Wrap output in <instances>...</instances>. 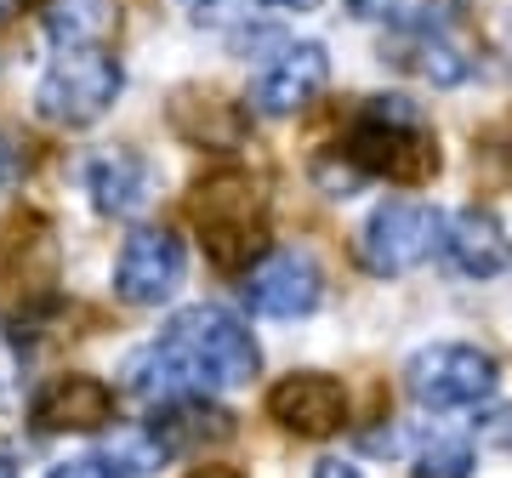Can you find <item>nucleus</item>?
Returning a JSON list of instances; mask_svg holds the SVG:
<instances>
[{
    "label": "nucleus",
    "mask_w": 512,
    "mask_h": 478,
    "mask_svg": "<svg viewBox=\"0 0 512 478\" xmlns=\"http://www.w3.org/2000/svg\"><path fill=\"white\" fill-rule=\"evenodd\" d=\"M268 416L296 439H330L348 427V387L325 370H296L268 387Z\"/></svg>",
    "instance_id": "obj_10"
},
{
    "label": "nucleus",
    "mask_w": 512,
    "mask_h": 478,
    "mask_svg": "<svg viewBox=\"0 0 512 478\" xmlns=\"http://www.w3.org/2000/svg\"><path fill=\"white\" fill-rule=\"evenodd\" d=\"M6 171H12V154H6V148H0V177H6Z\"/></svg>",
    "instance_id": "obj_27"
},
{
    "label": "nucleus",
    "mask_w": 512,
    "mask_h": 478,
    "mask_svg": "<svg viewBox=\"0 0 512 478\" xmlns=\"http://www.w3.org/2000/svg\"><path fill=\"white\" fill-rule=\"evenodd\" d=\"M348 12L359 23L387 29V35H433V29H450L444 0H348Z\"/></svg>",
    "instance_id": "obj_17"
},
{
    "label": "nucleus",
    "mask_w": 512,
    "mask_h": 478,
    "mask_svg": "<svg viewBox=\"0 0 512 478\" xmlns=\"http://www.w3.org/2000/svg\"><path fill=\"white\" fill-rule=\"evenodd\" d=\"M183 478H245L239 467H228V461H205V467H188Z\"/></svg>",
    "instance_id": "obj_23"
},
{
    "label": "nucleus",
    "mask_w": 512,
    "mask_h": 478,
    "mask_svg": "<svg viewBox=\"0 0 512 478\" xmlns=\"http://www.w3.org/2000/svg\"><path fill=\"white\" fill-rule=\"evenodd\" d=\"M40 23L57 40V52H80V46H103L114 35V6L109 0H46Z\"/></svg>",
    "instance_id": "obj_16"
},
{
    "label": "nucleus",
    "mask_w": 512,
    "mask_h": 478,
    "mask_svg": "<svg viewBox=\"0 0 512 478\" xmlns=\"http://www.w3.org/2000/svg\"><path fill=\"white\" fill-rule=\"evenodd\" d=\"M0 478H18V467H12L6 456H0Z\"/></svg>",
    "instance_id": "obj_26"
},
{
    "label": "nucleus",
    "mask_w": 512,
    "mask_h": 478,
    "mask_svg": "<svg viewBox=\"0 0 512 478\" xmlns=\"http://www.w3.org/2000/svg\"><path fill=\"white\" fill-rule=\"evenodd\" d=\"M262 6H279V12H319V0H262Z\"/></svg>",
    "instance_id": "obj_24"
},
{
    "label": "nucleus",
    "mask_w": 512,
    "mask_h": 478,
    "mask_svg": "<svg viewBox=\"0 0 512 478\" xmlns=\"http://www.w3.org/2000/svg\"><path fill=\"white\" fill-rule=\"evenodd\" d=\"M188 6H194V12H205V6H217V0H188Z\"/></svg>",
    "instance_id": "obj_28"
},
{
    "label": "nucleus",
    "mask_w": 512,
    "mask_h": 478,
    "mask_svg": "<svg viewBox=\"0 0 512 478\" xmlns=\"http://www.w3.org/2000/svg\"><path fill=\"white\" fill-rule=\"evenodd\" d=\"M200 103V126H183L188 143H205V148H234L239 131H245V120L234 114V103H222V97H194Z\"/></svg>",
    "instance_id": "obj_19"
},
{
    "label": "nucleus",
    "mask_w": 512,
    "mask_h": 478,
    "mask_svg": "<svg viewBox=\"0 0 512 478\" xmlns=\"http://www.w3.org/2000/svg\"><path fill=\"white\" fill-rule=\"evenodd\" d=\"M313 478H365V473H359L353 461H336V456H330V461H319V467H313Z\"/></svg>",
    "instance_id": "obj_22"
},
{
    "label": "nucleus",
    "mask_w": 512,
    "mask_h": 478,
    "mask_svg": "<svg viewBox=\"0 0 512 478\" xmlns=\"http://www.w3.org/2000/svg\"><path fill=\"white\" fill-rule=\"evenodd\" d=\"M126 86L120 57L109 46H80V52H57L52 69L40 74L35 86V109L52 126H92L114 109V97Z\"/></svg>",
    "instance_id": "obj_5"
},
{
    "label": "nucleus",
    "mask_w": 512,
    "mask_h": 478,
    "mask_svg": "<svg viewBox=\"0 0 512 478\" xmlns=\"http://www.w3.org/2000/svg\"><path fill=\"white\" fill-rule=\"evenodd\" d=\"M444 217L439 205L427 200H382L376 211L365 217L359 239H353V251H359V268L376 279H399L410 268H421L427 257H439L444 251Z\"/></svg>",
    "instance_id": "obj_4"
},
{
    "label": "nucleus",
    "mask_w": 512,
    "mask_h": 478,
    "mask_svg": "<svg viewBox=\"0 0 512 478\" xmlns=\"http://www.w3.org/2000/svg\"><path fill=\"white\" fill-rule=\"evenodd\" d=\"M325 86H330L325 46H319V40H291V46H279V52L251 74V86H245V109L268 114V120H285V114L308 109Z\"/></svg>",
    "instance_id": "obj_8"
},
{
    "label": "nucleus",
    "mask_w": 512,
    "mask_h": 478,
    "mask_svg": "<svg viewBox=\"0 0 512 478\" xmlns=\"http://www.w3.org/2000/svg\"><path fill=\"white\" fill-rule=\"evenodd\" d=\"M416 478H473V444L433 433L416 444Z\"/></svg>",
    "instance_id": "obj_18"
},
{
    "label": "nucleus",
    "mask_w": 512,
    "mask_h": 478,
    "mask_svg": "<svg viewBox=\"0 0 512 478\" xmlns=\"http://www.w3.org/2000/svg\"><path fill=\"white\" fill-rule=\"evenodd\" d=\"M114 422V387L103 376L69 370L35 393V427L40 433H97Z\"/></svg>",
    "instance_id": "obj_12"
},
{
    "label": "nucleus",
    "mask_w": 512,
    "mask_h": 478,
    "mask_svg": "<svg viewBox=\"0 0 512 478\" xmlns=\"http://www.w3.org/2000/svg\"><path fill=\"white\" fill-rule=\"evenodd\" d=\"M444 262L461 279H495L512 268V234L490 205H467L444 228Z\"/></svg>",
    "instance_id": "obj_13"
},
{
    "label": "nucleus",
    "mask_w": 512,
    "mask_h": 478,
    "mask_svg": "<svg viewBox=\"0 0 512 478\" xmlns=\"http://www.w3.org/2000/svg\"><path fill=\"white\" fill-rule=\"evenodd\" d=\"M18 6H23V0H0V23L12 18V12H18Z\"/></svg>",
    "instance_id": "obj_25"
},
{
    "label": "nucleus",
    "mask_w": 512,
    "mask_h": 478,
    "mask_svg": "<svg viewBox=\"0 0 512 478\" xmlns=\"http://www.w3.org/2000/svg\"><path fill=\"white\" fill-rule=\"evenodd\" d=\"M478 433H484V444H495V450H512V405L490 410V416L478 422Z\"/></svg>",
    "instance_id": "obj_21"
},
{
    "label": "nucleus",
    "mask_w": 512,
    "mask_h": 478,
    "mask_svg": "<svg viewBox=\"0 0 512 478\" xmlns=\"http://www.w3.org/2000/svg\"><path fill=\"white\" fill-rule=\"evenodd\" d=\"M194 228L222 274H251L268 257V194L251 171L222 166L194 188Z\"/></svg>",
    "instance_id": "obj_2"
},
{
    "label": "nucleus",
    "mask_w": 512,
    "mask_h": 478,
    "mask_svg": "<svg viewBox=\"0 0 512 478\" xmlns=\"http://www.w3.org/2000/svg\"><path fill=\"white\" fill-rule=\"evenodd\" d=\"M336 154H348L365 177H382V183L399 188L439 177V143H433V131H427V120L410 97H370Z\"/></svg>",
    "instance_id": "obj_1"
},
{
    "label": "nucleus",
    "mask_w": 512,
    "mask_h": 478,
    "mask_svg": "<svg viewBox=\"0 0 512 478\" xmlns=\"http://www.w3.org/2000/svg\"><path fill=\"white\" fill-rule=\"evenodd\" d=\"M239 291L262 319H308L319 308V296H325V274H319V262L308 251H268L245 274Z\"/></svg>",
    "instance_id": "obj_9"
},
{
    "label": "nucleus",
    "mask_w": 512,
    "mask_h": 478,
    "mask_svg": "<svg viewBox=\"0 0 512 478\" xmlns=\"http://www.w3.org/2000/svg\"><path fill=\"white\" fill-rule=\"evenodd\" d=\"M188 274V245L171 228H131V239L114 257V296L131 302V308H160L183 291Z\"/></svg>",
    "instance_id": "obj_7"
},
{
    "label": "nucleus",
    "mask_w": 512,
    "mask_h": 478,
    "mask_svg": "<svg viewBox=\"0 0 512 478\" xmlns=\"http://www.w3.org/2000/svg\"><path fill=\"white\" fill-rule=\"evenodd\" d=\"M501 387V359L478 342H427L404 365V393L433 416L484 410Z\"/></svg>",
    "instance_id": "obj_3"
},
{
    "label": "nucleus",
    "mask_w": 512,
    "mask_h": 478,
    "mask_svg": "<svg viewBox=\"0 0 512 478\" xmlns=\"http://www.w3.org/2000/svg\"><path fill=\"white\" fill-rule=\"evenodd\" d=\"M46 478H131V467H120L114 456H74V461H57Z\"/></svg>",
    "instance_id": "obj_20"
},
{
    "label": "nucleus",
    "mask_w": 512,
    "mask_h": 478,
    "mask_svg": "<svg viewBox=\"0 0 512 478\" xmlns=\"http://www.w3.org/2000/svg\"><path fill=\"white\" fill-rule=\"evenodd\" d=\"M126 399H137V405L148 410H171V405H188V399H211V382H205L200 370H194V359H188L177 342H165V336H154L148 348H137L126 359Z\"/></svg>",
    "instance_id": "obj_11"
},
{
    "label": "nucleus",
    "mask_w": 512,
    "mask_h": 478,
    "mask_svg": "<svg viewBox=\"0 0 512 478\" xmlns=\"http://www.w3.org/2000/svg\"><path fill=\"white\" fill-rule=\"evenodd\" d=\"M86 194L103 217H137L154 200V166L137 148H103L86 166Z\"/></svg>",
    "instance_id": "obj_15"
},
{
    "label": "nucleus",
    "mask_w": 512,
    "mask_h": 478,
    "mask_svg": "<svg viewBox=\"0 0 512 478\" xmlns=\"http://www.w3.org/2000/svg\"><path fill=\"white\" fill-rule=\"evenodd\" d=\"M382 57L393 63V69L416 74V80H427V86H439V92L467 86V80L478 74V57L467 52L450 29H433V35H387Z\"/></svg>",
    "instance_id": "obj_14"
},
{
    "label": "nucleus",
    "mask_w": 512,
    "mask_h": 478,
    "mask_svg": "<svg viewBox=\"0 0 512 478\" xmlns=\"http://www.w3.org/2000/svg\"><path fill=\"white\" fill-rule=\"evenodd\" d=\"M160 336L165 342H177V348L194 359V370L211 382V393H217V387L251 382L256 370H262V353H256V336L245 331V319H234V313L217 308V302L183 308Z\"/></svg>",
    "instance_id": "obj_6"
}]
</instances>
